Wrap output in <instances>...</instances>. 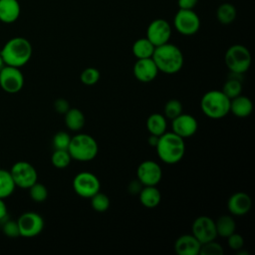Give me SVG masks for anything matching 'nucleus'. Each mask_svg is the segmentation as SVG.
Returning <instances> with one entry per match:
<instances>
[{
	"mask_svg": "<svg viewBox=\"0 0 255 255\" xmlns=\"http://www.w3.org/2000/svg\"><path fill=\"white\" fill-rule=\"evenodd\" d=\"M151 58L158 71L166 75L178 73L184 64V57L181 50L169 42L155 47Z\"/></svg>",
	"mask_w": 255,
	"mask_h": 255,
	"instance_id": "nucleus-1",
	"label": "nucleus"
},
{
	"mask_svg": "<svg viewBox=\"0 0 255 255\" xmlns=\"http://www.w3.org/2000/svg\"><path fill=\"white\" fill-rule=\"evenodd\" d=\"M158 158L166 164L179 162L185 153V142L182 137L173 131H165L159 135L155 145Z\"/></svg>",
	"mask_w": 255,
	"mask_h": 255,
	"instance_id": "nucleus-2",
	"label": "nucleus"
},
{
	"mask_svg": "<svg viewBox=\"0 0 255 255\" xmlns=\"http://www.w3.org/2000/svg\"><path fill=\"white\" fill-rule=\"evenodd\" d=\"M33 53L31 43L23 37H14L8 40L0 51L5 65L21 68L31 59Z\"/></svg>",
	"mask_w": 255,
	"mask_h": 255,
	"instance_id": "nucleus-3",
	"label": "nucleus"
},
{
	"mask_svg": "<svg viewBox=\"0 0 255 255\" xmlns=\"http://www.w3.org/2000/svg\"><path fill=\"white\" fill-rule=\"evenodd\" d=\"M200 109L207 118L219 120L230 113V99L221 90H211L201 97Z\"/></svg>",
	"mask_w": 255,
	"mask_h": 255,
	"instance_id": "nucleus-4",
	"label": "nucleus"
},
{
	"mask_svg": "<svg viewBox=\"0 0 255 255\" xmlns=\"http://www.w3.org/2000/svg\"><path fill=\"white\" fill-rule=\"evenodd\" d=\"M68 151L72 159L82 162L93 160L99 152L97 140L88 133H78L71 137Z\"/></svg>",
	"mask_w": 255,
	"mask_h": 255,
	"instance_id": "nucleus-5",
	"label": "nucleus"
},
{
	"mask_svg": "<svg viewBox=\"0 0 255 255\" xmlns=\"http://www.w3.org/2000/svg\"><path fill=\"white\" fill-rule=\"evenodd\" d=\"M224 61L229 72L243 75L249 70L252 58L247 47L240 44H235L227 49L224 56Z\"/></svg>",
	"mask_w": 255,
	"mask_h": 255,
	"instance_id": "nucleus-6",
	"label": "nucleus"
},
{
	"mask_svg": "<svg viewBox=\"0 0 255 255\" xmlns=\"http://www.w3.org/2000/svg\"><path fill=\"white\" fill-rule=\"evenodd\" d=\"M74 191L83 198H91L101 189V182L98 176L90 171H81L73 179Z\"/></svg>",
	"mask_w": 255,
	"mask_h": 255,
	"instance_id": "nucleus-7",
	"label": "nucleus"
},
{
	"mask_svg": "<svg viewBox=\"0 0 255 255\" xmlns=\"http://www.w3.org/2000/svg\"><path fill=\"white\" fill-rule=\"evenodd\" d=\"M16 187L29 188L38 181L36 168L28 161L20 160L15 162L9 170Z\"/></svg>",
	"mask_w": 255,
	"mask_h": 255,
	"instance_id": "nucleus-8",
	"label": "nucleus"
},
{
	"mask_svg": "<svg viewBox=\"0 0 255 255\" xmlns=\"http://www.w3.org/2000/svg\"><path fill=\"white\" fill-rule=\"evenodd\" d=\"M173 24L179 34L191 36L199 30L200 19L193 10L179 9L174 16Z\"/></svg>",
	"mask_w": 255,
	"mask_h": 255,
	"instance_id": "nucleus-9",
	"label": "nucleus"
},
{
	"mask_svg": "<svg viewBox=\"0 0 255 255\" xmlns=\"http://www.w3.org/2000/svg\"><path fill=\"white\" fill-rule=\"evenodd\" d=\"M24 86V76L20 68L5 65L0 70V87L9 94H16Z\"/></svg>",
	"mask_w": 255,
	"mask_h": 255,
	"instance_id": "nucleus-10",
	"label": "nucleus"
},
{
	"mask_svg": "<svg viewBox=\"0 0 255 255\" xmlns=\"http://www.w3.org/2000/svg\"><path fill=\"white\" fill-rule=\"evenodd\" d=\"M20 236L23 237H34L39 235L44 228L43 217L33 211H28L20 215L17 219Z\"/></svg>",
	"mask_w": 255,
	"mask_h": 255,
	"instance_id": "nucleus-11",
	"label": "nucleus"
},
{
	"mask_svg": "<svg viewBox=\"0 0 255 255\" xmlns=\"http://www.w3.org/2000/svg\"><path fill=\"white\" fill-rule=\"evenodd\" d=\"M192 235L202 244L208 241L215 240L217 237L215 221L206 215H201L195 218L192 223Z\"/></svg>",
	"mask_w": 255,
	"mask_h": 255,
	"instance_id": "nucleus-12",
	"label": "nucleus"
},
{
	"mask_svg": "<svg viewBox=\"0 0 255 255\" xmlns=\"http://www.w3.org/2000/svg\"><path fill=\"white\" fill-rule=\"evenodd\" d=\"M136 178L141 182L143 186H156L162 178V169L156 161L150 159L143 160L137 166Z\"/></svg>",
	"mask_w": 255,
	"mask_h": 255,
	"instance_id": "nucleus-13",
	"label": "nucleus"
},
{
	"mask_svg": "<svg viewBox=\"0 0 255 255\" xmlns=\"http://www.w3.org/2000/svg\"><path fill=\"white\" fill-rule=\"evenodd\" d=\"M171 36V27L164 19H155L149 23L146 29V38L155 46L167 43Z\"/></svg>",
	"mask_w": 255,
	"mask_h": 255,
	"instance_id": "nucleus-14",
	"label": "nucleus"
},
{
	"mask_svg": "<svg viewBox=\"0 0 255 255\" xmlns=\"http://www.w3.org/2000/svg\"><path fill=\"white\" fill-rule=\"evenodd\" d=\"M197 129V120L189 114L182 113L173 120H171V131H173L183 139L194 135Z\"/></svg>",
	"mask_w": 255,
	"mask_h": 255,
	"instance_id": "nucleus-15",
	"label": "nucleus"
},
{
	"mask_svg": "<svg viewBox=\"0 0 255 255\" xmlns=\"http://www.w3.org/2000/svg\"><path fill=\"white\" fill-rule=\"evenodd\" d=\"M158 69L152 58L137 59L132 68V73L135 79L141 83L152 82L158 74Z\"/></svg>",
	"mask_w": 255,
	"mask_h": 255,
	"instance_id": "nucleus-16",
	"label": "nucleus"
},
{
	"mask_svg": "<svg viewBox=\"0 0 255 255\" xmlns=\"http://www.w3.org/2000/svg\"><path fill=\"white\" fill-rule=\"evenodd\" d=\"M252 207L251 197L243 192L237 191L230 195L227 200V209L230 214L235 216H243L247 214Z\"/></svg>",
	"mask_w": 255,
	"mask_h": 255,
	"instance_id": "nucleus-17",
	"label": "nucleus"
},
{
	"mask_svg": "<svg viewBox=\"0 0 255 255\" xmlns=\"http://www.w3.org/2000/svg\"><path fill=\"white\" fill-rule=\"evenodd\" d=\"M201 243L192 234H183L174 242V251L178 255H198Z\"/></svg>",
	"mask_w": 255,
	"mask_h": 255,
	"instance_id": "nucleus-18",
	"label": "nucleus"
},
{
	"mask_svg": "<svg viewBox=\"0 0 255 255\" xmlns=\"http://www.w3.org/2000/svg\"><path fill=\"white\" fill-rule=\"evenodd\" d=\"M21 8L18 0H0V21L6 24L15 22L20 16Z\"/></svg>",
	"mask_w": 255,
	"mask_h": 255,
	"instance_id": "nucleus-19",
	"label": "nucleus"
},
{
	"mask_svg": "<svg viewBox=\"0 0 255 255\" xmlns=\"http://www.w3.org/2000/svg\"><path fill=\"white\" fill-rule=\"evenodd\" d=\"M253 112V103L247 97L239 95L230 100V113L237 118H246Z\"/></svg>",
	"mask_w": 255,
	"mask_h": 255,
	"instance_id": "nucleus-20",
	"label": "nucleus"
},
{
	"mask_svg": "<svg viewBox=\"0 0 255 255\" xmlns=\"http://www.w3.org/2000/svg\"><path fill=\"white\" fill-rule=\"evenodd\" d=\"M139 202L146 208L156 207L161 200V193L158 188L154 185L143 186L138 193Z\"/></svg>",
	"mask_w": 255,
	"mask_h": 255,
	"instance_id": "nucleus-21",
	"label": "nucleus"
},
{
	"mask_svg": "<svg viewBox=\"0 0 255 255\" xmlns=\"http://www.w3.org/2000/svg\"><path fill=\"white\" fill-rule=\"evenodd\" d=\"M65 125L72 131L81 130L86 123V118L83 112L77 108H70L69 111L64 115Z\"/></svg>",
	"mask_w": 255,
	"mask_h": 255,
	"instance_id": "nucleus-22",
	"label": "nucleus"
},
{
	"mask_svg": "<svg viewBox=\"0 0 255 255\" xmlns=\"http://www.w3.org/2000/svg\"><path fill=\"white\" fill-rule=\"evenodd\" d=\"M167 128V119L158 113L151 114L146 120V128L149 134L161 135L166 131Z\"/></svg>",
	"mask_w": 255,
	"mask_h": 255,
	"instance_id": "nucleus-23",
	"label": "nucleus"
},
{
	"mask_svg": "<svg viewBox=\"0 0 255 255\" xmlns=\"http://www.w3.org/2000/svg\"><path fill=\"white\" fill-rule=\"evenodd\" d=\"M242 75L231 73L229 75V78L225 81V83L222 86L221 91L231 100L242 93V82H241Z\"/></svg>",
	"mask_w": 255,
	"mask_h": 255,
	"instance_id": "nucleus-24",
	"label": "nucleus"
},
{
	"mask_svg": "<svg viewBox=\"0 0 255 255\" xmlns=\"http://www.w3.org/2000/svg\"><path fill=\"white\" fill-rule=\"evenodd\" d=\"M155 46L145 37L137 39L131 47V52L136 59L151 58L154 52Z\"/></svg>",
	"mask_w": 255,
	"mask_h": 255,
	"instance_id": "nucleus-25",
	"label": "nucleus"
},
{
	"mask_svg": "<svg viewBox=\"0 0 255 255\" xmlns=\"http://www.w3.org/2000/svg\"><path fill=\"white\" fill-rule=\"evenodd\" d=\"M217 236L228 237L236 230V223L231 215H221L215 221Z\"/></svg>",
	"mask_w": 255,
	"mask_h": 255,
	"instance_id": "nucleus-26",
	"label": "nucleus"
},
{
	"mask_svg": "<svg viewBox=\"0 0 255 255\" xmlns=\"http://www.w3.org/2000/svg\"><path fill=\"white\" fill-rule=\"evenodd\" d=\"M15 183L9 170L0 168V198L4 199L10 196L15 190Z\"/></svg>",
	"mask_w": 255,
	"mask_h": 255,
	"instance_id": "nucleus-27",
	"label": "nucleus"
},
{
	"mask_svg": "<svg viewBox=\"0 0 255 255\" xmlns=\"http://www.w3.org/2000/svg\"><path fill=\"white\" fill-rule=\"evenodd\" d=\"M216 17L223 25L231 24L236 18V8L230 3H223L216 10Z\"/></svg>",
	"mask_w": 255,
	"mask_h": 255,
	"instance_id": "nucleus-28",
	"label": "nucleus"
},
{
	"mask_svg": "<svg viewBox=\"0 0 255 255\" xmlns=\"http://www.w3.org/2000/svg\"><path fill=\"white\" fill-rule=\"evenodd\" d=\"M72 157L68 149H55L51 156L52 164L59 169L66 168L71 163Z\"/></svg>",
	"mask_w": 255,
	"mask_h": 255,
	"instance_id": "nucleus-29",
	"label": "nucleus"
},
{
	"mask_svg": "<svg viewBox=\"0 0 255 255\" xmlns=\"http://www.w3.org/2000/svg\"><path fill=\"white\" fill-rule=\"evenodd\" d=\"M182 113H183L182 104L180 101L176 99H171L167 101L163 107V116L170 121Z\"/></svg>",
	"mask_w": 255,
	"mask_h": 255,
	"instance_id": "nucleus-30",
	"label": "nucleus"
},
{
	"mask_svg": "<svg viewBox=\"0 0 255 255\" xmlns=\"http://www.w3.org/2000/svg\"><path fill=\"white\" fill-rule=\"evenodd\" d=\"M91 206L97 212H105L109 209L111 205L110 198L107 194L99 191L91 198Z\"/></svg>",
	"mask_w": 255,
	"mask_h": 255,
	"instance_id": "nucleus-31",
	"label": "nucleus"
},
{
	"mask_svg": "<svg viewBox=\"0 0 255 255\" xmlns=\"http://www.w3.org/2000/svg\"><path fill=\"white\" fill-rule=\"evenodd\" d=\"M28 189H29V195L31 199L35 202H43L48 197L47 187L38 181L35 182L33 185H31Z\"/></svg>",
	"mask_w": 255,
	"mask_h": 255,
	"instance_id": "nucleus-32",
	"label": "nucleus"
},
{
	"mask_svg": "<svg viewBox=\"0 0 255 255\" xmlns=\"http://www.w3.org/2000/svg\"><path fill=\"white\" fill-rule=\"evenodd\" d=\"M100 78H101L100 71L93 67L86 68L85 70H83V72L80 75L81 82L86 86H94L99 82Z\"/></svg>",
	"mask_w": 255,
	"mask_h": 255,
	"instance_id": "nucleus-33",
	"label": "nucleus"
},
{
	"mask_svg": "<svg viewBox=\"0 0 255 255\" xmlns=\"http://www.w3.org/2000/svg\"><path fill=\"white\" fill-rule=\"evenodd\" d=\"M223 253V247L215 240L202 243L199 250L200 255H222Z\"/></svg>",
	"mask_w": 255,
	"mask_h": 255,
	"instance_id": "nucleus-34",
	"label": "nucleus"
},
{
	"mask_svg": "<svg viewBox=\"0 0 255 255\" xmlns=\"http://www.w3.org/2000/svg\"><path fill=\"white\" fill-rule=\"evenodd\" d=\"M71 135L66 131H58L53 136V146L55 149H68L70 141H71Z\"/></svg>",
	"mask_w": 255,
	"mask_h": 255,
	"instance_id": "nucleus-35",
	"label": "nucleus"
},
{
	"mask_svg": "<svg viewBox=\"0 0 255 255\" xmlns=\"http://www.w3.org/2000/svg\"><path fill=\"white\" fill-rule=\"evenodd\" d=\"M2 230H3V233L8 237L20 236L17 220H7V221H5L4 224H3Z\"/></svg>",
	"mask_w": 255,
	"mask_h": 255,
	"instance_id": "nucleus-36",
	"label": "nucleus"
},
{
	"mask_svg": "<svg viewBox=\"0 0 255 255\" xmlns=\"http://www.w3.org/2000/svg\"><path fill=\"white\" fill-rule=\"evenodd\" d=\"M226 238H227V245H228V247L230 249L238 251V250H241L243 248V246H244V239H243V237L240 234L234 232V233H232L231 235H229Z\"/></svg>",
	"mask_w": 255,
	"mask_h": 255,
	"instance_id": "nucleus-37",
	"label": "nucleus"
},
{
	"mask_svg": "<svg viewBox=\"0 0 255 255\" xmlns=\"http://www.w3.org/2000/svg\"><path fill=\"white\" fill-rule=\"evenodd\" d=\"M70 108V103L64 98H59L54 102V109L60 115H65Z\"/></svg>",
	"mask_w": 255,
	"mask_h": 255,
	"instance_id": "nucleus-38",
	"label": "nucleus"
},
{
	"mask_svg": "<svg viewBox=\"0 0 255 255\" xmlns=\"http://www.w3.org/2000/svg\"><path fill=\"white\" fill-rule=\"evenodd\" d=\"M143 187V185L141 184V182L136 178L131 180L128 185V191L132 194V195H138V193L140 192L141 188Z\"/></svg>",
	"mask_w": 255,
	"mask_h": 255,
	"instance_id": "nucleus-39",
	"label": "nucleus"
},
{
	"mask_svg": "<svg viewBox=\"0 0 255 255\" xmlns=\"http://www.w3.org/2000/svg\"><path fill=\"white\" fill-rule=\"evenodd\" d=\"M198 0H177L179 9H185V10H193Z\"/></svg>",
	"mask_w": 255,
	"mask_h": 255,
	"instance_id": "nucleus-40",
	"label": "nucleus"
},
{
	"mask_svg": "<svg viewBox=\"0 0 255 255\" xmlns=\"http://www.w3.org/2000/svg\"><path fill=\"white\" fill-rule=\"evenodd\" d=\"M7 216V206L4 202V199L0 198V221L4 220Z\"/></svg>",
	"mask_w": 255,
	"mask_h": 255,
	"instance_id": "nucleus-41",
	"label": "nucleus"
},
{
	"mask_svg": "<svg viewBox=\"0 0 255 255\" xmlns=\"http://www.w3.org/2000/svg\"><path fill=\"white\" fill-rule=\"evenodd\" d=\"M158 137H159V136H157V135L149 134V136H148V138H147L148 144H149L150 146H152V147H155V145H156V143H157V141H158Z\"/></svg>",
	"mask_w": 255,
	"mask_h": 255,
	"instance_id": "nucleus-42",
	"label": "nucleus"
},
{
	"mask_svg": "<svg viewBox=\"0 0 255 255\" xmlns=\"http://www.w3.org/2000/svg\"><path fill=\"white\" fill-rule=\"evenodd\" d=\"M4 66H5L4 61H3V59H2V57H1V55H0V70H1Z\"/></svg>",
	"mask_w": 255,
	"mask_h": 255,
	"instance_id": "nucleus-43",
	"label": "nucleus"
}]
</instances>
